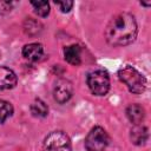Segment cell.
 I'll return each instance as SVG.
<instances>
[{"instance_id":"1","label":"cell","mask_w":151,"mask_h":151,"mask_svg":"<svg viewBox=\"0 0 151 151\" xmlns=\"http://www.w3.org/2000/svg\"><path fill=\"white\" fill-rule=\"evenodd\" d=\"M137 22L132 14L123 12L114 15L106 29L105 38L111 46H126L134 41L137 37Z\"/></svg>"},{"instance_id":"2","label":"cell","mask_w":151,"mask_h":151,"mask_svg":"<svg viewBox=\"0 0 151 151\" xmlns=\"http://www.w3.org/2000/svg\"><path fill=\"white\" fill-rule=\"evenodd\" d=\"M119 79L127 86L130 92L139 94L146 88V79L132 66H124L118 71Z\"/></svg>"},{"instance_id":"3","label":"cell","mask_w":151,"mask_h":151,"mask_svg":"<svg viewBox=\"0 0 151 151\" xmlns=\"http://www.w3.org/2000/svg\"><path fill=\"white\" fill-rule=\"evenodd\" d=\"M87 85L93 94L96 96L106 94L110 88V78L107 72L104 70H96L90 72L87 76Z\"/></svg>"},{"instance_id":"4","label":"cell","mask_w":151,"mask_h":151,"mask_svg":"<svg viewBox=\"0 0 151 151\" xmlns=\"http://www.w3.org/2000/svg\"><path fill=\"white\" fill-rule=\"evenodd\" d=\"M110 138L107 132L100 127H93L85 138V147L87 151H104L109 145Z\"/></svg>"},{"instance_id":"5","label":"cell","mask_w":151,"mask_h":151,"mask_svg":"<svg viewBox=\"0 0 151 151\" xmlns=\"http://www.w3.org/2000/svg\"><path fill=\"white\" fill-rule=\"evenodd\" d=\"M44 151H71L70 138L61 131L51 132L44 140Z\"/></svg>"},{"instance_id":"6","label":"cell","mask_w":151,"mask_h":151,"mask_svg":"<svg viewBox=\"0 0 151 151\" xmlns=\"http://www.w3.org/2000/svg\"><path fill=\"white\" fill-rule=\"evenodd\" d=\"M72 93H73V86L70 80L59 79L55 83L54 88H53V97L58 103L60 104L66 103L72 97Z\"/></svg>"},{"instance_id":"7","label":"cell","mask_w":151,"mask_h":151,"mask_svg":"<svg viewBox=\"0 0 151 151\" xmlns=\"http://www.w3.org/2000/svg\"><path fill=\"white\" fill-rule=\"evenodd\" d=\"M17 76L8 67L0 66V90H9L17 85Z\"/></svg>"},{"instance_id":"8","label":"cell","mask_w":151,"mask_h":151,"mask_svg":"<svg viewBox=\"0 0 151 151\" xmlns=\"http://www.w3.org/2000/svg\"><path fill=\"white\" fill-rule=\"evenodd\" d=\"M42 53H44V48L38 42H32V44L25 45L22 48V55L31 61L39 60L42 57Z\"/></svg>"},{"instance_id":"9","label":"cell","mask_w":151,"mask_h":151,"mask_svg":"<svg viewBox=\"0 0 151 151\" xmlns=\"http://www.w3.org/2000/svg\"><path fill=\"white\" fill-rule=\"evenodd\" d=\"M126 116L131 123H133L134 125H139L144 120V117H145L144 107L139 104H131L126 109Z\"/></svg>"},{"instance_id":"10","label":"cell","mask_w":151,"mask_h":151,"mask_svg":"<svg viewBox=\"0 0 151 151\" xmlns=\"http://www.w3.org/2000/svg\"><path fill=\"white\" fill-rule=\"evenodd\" d=\"M130 138L132 140L133 144L136 145H143L146 143L147 138H149V132L147 129L143 125H134V127L131 130L130 133Z\"/></svg>"},{"instance_id":"11","label":"cell","mask_w":151,"mask_h":151,"mask_svg":"<svg viewBox=\"0 0 151 151\" xmlns=\"http://www.w3.org/2000/svg\"><path fill=\"white\" fill-rule=\"evenodd\" d=\"M65 60L72 65H79L81 63V51L78 45H70L64 50Z\"/></svg>"},{"instance_id":"12","label":"cell","mask_w":151,"mask_h":151,"mask_svg":"<svg viewBox=\"0 0 151 151\" xmlns=\"http://www.w3.org/2000/svg\"><path fill=\"white\" fill-rule=\"evenodd\" d=\"M31 112L34 117H46L48 113V107L47 105L41 100V99H35L33 104L31 105Z\"/></svg>"},{"instance_id":"13","label":"cell","mask_w":151,"mask_h":151,"mask_svg":"<svg viewBox=\"0 0 151 151\" xmlns=\"http://www.w3.org/2000/svg\"><path fill=\"white\" fill-rule=\"evenodd\" d=\"M24 28H25V32L29 35H35L38 34L40 31H41V25L39 21L37 20H33V19H27L25 21V25H24Z\"/></svg>"},{"instance_id":"14","label":"cell","mask_w":151,"mask_h":151,"mask_svg":"<svg viewBox=\"0 0 151 151\" xmlns=\"http://www.w3.org/2000/svg\"><path fill=\"white\" fill-rule=\"evenodd\" d=\"M13 114V106L6 100H0V123H4Z\"/></svg>"},{"instance_id":"15","label":"cell","mask_w":151,"mask_h":151,"mask_svg":"<svg viewBox=\"0 0 151 151\" xmlns=\"http://www.w3.org/2000/svg\"><path fill=\"white\" fill-rule=\"evenodd\" d=\"M31 5L34 7V12L40 17H46L50 13V5L47 1H32Z\"/></svg>"},{"instance_id":"16","label":"cell","mask_w":151,"mask_h":151,"mask_svg":"<svg viewBox=\"0 0 151 151\" xmlns=\"http://www.w3.org/2000/svg\"><path fill=\"white\" fill-rule=\"evenodd\" d=\"M55 4L59 6L60 11L64 12V13L70 12L71 8H72V6H73V2H72V1H67V0H66V1H57Z\"/></svg>"},{"instance_id":"17","label":"cell","mask_w":151,"mask_h":151,"mask_svg":"<svg viewBox=\"0 0 151 151\" xmlns=\"http://www.w3.org/2000/svg\"><path fill=\"white\" fill-rule=\"evenodd\" d=\"M13 4L9 1H0V13H7L11 11Z\"/></svg>"},{"instance_id":"18","label":"cell","mask_w":151,"mask_h":151,"mask_svg":"<svg viewBox=\"0 0 151 151\" xmlns=\"http://www.w3.org/2000/svg\"><path fill=\"white\" fill-rule=\"evenodd\" d=\"M142 5H144V6H150L151 2H142Z\"/></svg>"}]
</instances>
